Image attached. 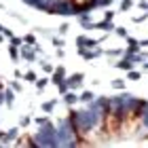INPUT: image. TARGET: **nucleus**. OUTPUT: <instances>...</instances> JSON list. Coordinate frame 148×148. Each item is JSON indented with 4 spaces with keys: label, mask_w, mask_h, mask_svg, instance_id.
<instances>
[{
    "label": "nucleus",
    "mask_w": 148,
    "mask_h": 148,
    "mask_svg": "<svg viewBox=\"0 0 148 148\" xmlns=\"http://www.w3.org/2000/svg\"><path fill=\"white\" fill-rule=\"evenodd\" d=\"M142 125H144V112L140 106L125 110L123 119H121V138H133L142 129Z\"/></svg>",
    "instance_id": "1"
},
{
    "label": "nucleus",
    "mask_w": 148,
    "mask_h": 148,
    "mask_svg": "<svg viewBox=\"0 0 148 148\" xmlns=\"http://www.w3.org/2000/svg\"><path fill=\"white\" fill-rule=\"evenodd\" d=\"M121 119L123 114L116 110H106L102 116V133L106 140H119L121 138Z\"/></svg>",
    "instance_id": "2"
},
{
    "label": "nucleus",
    "mask_w": 148,
    "mask_h": 148,
    "mask_svg": "<svg viewBox=\"0 0 148 148\" xmlns=\"http://www.w3.org/2000/svg\"><path fill=\"white\" fill-rule=\"evenodd\" d=\"M70 2H72V6L76 11H85V9H89L93 4V0H70Z\"/></svg>",
    "instance_id": "3"
},
{
    "label": "nucleus",
    "mask_w": 148,
    "mask_h": 148,
    "mask_svg": "<svg viewBox=\"0 0 148 148\" xmlns=\"http://www.w3.org/2000/svg\"><path fill=\"white\" fill-rule=\"evenodd\" d=\"M17 144H19V146H36V144H34V140H30L28 136L19 138V140H17Z\"/></svg>",
    "instance_id": "4"
},
{
    "label": "nucleus",
    "mask_w": 148,
    "mask_h": 148,
    "mask_svg": "<svg viewBox=\"0 0 148 148\" xmlns=\"http://www.w3.org/2000/svg\"><path fill=\"white\" fill-rule=\"evenodd\" d=\"M142 144H146V146H148V138H144V140H142Z\"/></svg>",
    "instance_id": "5"
}]
</instances>
